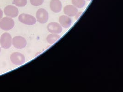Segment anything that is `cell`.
Listing matches in <instances>:
<instances>
[{
    "instance_id": "cell-13",
    "label": "cell",
    "mask_w": 123,
    "mask_h": 92,
    "mask_svg": "<svg viewBox=\"0 0 123 92\" xmlns=\"http://www.w3.org/2000/svg\"><path fill=\"white\" fill-rule=\"evenodd\" d=\"M73 5L78 8H82L85 5V0H72Z\"/></svg>"
},
{
    "instance_id": "cell-8",
    "label": "cell",
    "mask_w": 123,
    "mask_h": 92,
    "mask_svg": "<svg viewBox=\"0 0 123 92\" xmlns=\"http://www.w3.org/2000/svg\"><path fill=\"white\" fill-rule=\"evenodd\" d=\"M48 30L52 33L59 34L62 31V27L58 23L56 22H52L47 26Z\"/></svg>"
},
{
    "instance_id": "cell-4",
    "label": "cell",
    "mask_w": 123,
    "mask_h": 92,
    "mask_svg": "<svg viewBox=\"0 0 123 92\" xmlns=\"http://www.w3.org/2000/svg\"><path fill=\"white\" fill-rule=\"evenodd\" d=\"M12 44L16 49H23L27 45V41L22 36H17L12 39Z\"/></svg>"
},
{
    "instance_id": "cell-1",
    "label": "cell",
    "mask_w": 123,
    "mask_h": 92,
    "mask_svg": "<svg viewBox=\"0 0 123 92\" xmlns=\"http://www.w3.org/2000/svg\"><path fill=\"white\" fill-rule=\"evenodd\" d=\"M14 21L11 17H4L0 20V27L4 30L8 31L14 26Z\"/></svg>"
},
{
    "instance_id": "cell-16",
    "label": "cell",
    "mask_w": 123,
    "mask_h": 92,
    "mask_svg": "<svg viewBox=\"0 0 123 92\" xmlns=\"http://www.w3.org/2000/svg\"><path fill=\"white\" fill-rule=\"evenodd\" d=\"M3 16V11L0 8V20L1 19Z\"/></svg>"
},
{
    "instance_id": "cell-19",
    "label": "cell",
    "mask_w": 123,
    "mask_h": 92,
    "mask_svg": "<svg viewBox=\"0 0 123 92\" xmlns=\"http://www.w3.org/2000/svg\"></svg>"
},
{
    "instance_id": "cell-9",
    "label": "cell",
    "mask_w": 123,
    "mask_h": 92,
    "mask_svg": "<svg viewBox=\"0 0 123 92\" xmlns=\"http://www.w3.org/2000/svg\"><path fill=\"white\" fill-rule=\"evenodd\" d=\"M64 12L68 16H76L78 13V9L74 5H68L64 8Z\"/></svg>"
},
{
    "instance_id": "cell-12",
    "label": "cell",
    "mask_w": 123,
    "mask_h": 92,
    "mask_svg": "<svg viewBox=\"0 0 123 92\" xmlns=\"http://www.w3.org/2000/svg\"><path fill=\"white\" fill-rule=\"evenodd\" d=\"M61 38V36L58 35V34H55V33H52L49 35L46 40L47 42L51 44H53L55 43L57 41H58Z\"/></svg>"
},
{
    "instance_id": "cell-10",
    "label": "cell",
    "mask_w": 123,
    "mask_h": 92,
    "mask_svg": "<svg viewBox=\"0 0 123 92\" xmlns=\"http://www.w3.org/2000/svg\"><path fill=\"white\" fill-rule=\"evenodd\" d=\"M51 9L55 13H59L62 11V5L60 0H51L50 4Z\"/></svg>"
},
{
    "instance_id": "cell-3",
    "label": "cell",
    "mask_w": 123,
    "mask_h": 92,
    "mask_svg": "<svg viewBox=\"0 0 123 92\" xmlns=\"http://www.w3.org/2000/svg\"><path fill=\"white\" fill-rule=\"evenodd\" d=\"M18 20L24 24L28 25H32L35 24L36 19L34 16L28 14H21L18 16Z\"/></svg>"
},
{
    "instance_id": "cell-7",
    "label": "cell",
    "mask_w": 123,
    "mask_h": 92,
    "mask_svg": "<svg viewBox=\"0 0 123 92\" xmlns=\"http://www.w3.org/2000/svg\"><path fill=\"white\" fill-rule=\"evenodd\" d=\"M4 12L6 16L14 18L18 16L19 11L16 6L14 5H9L5 7L4 9Z\"/></svg>"
},
{
    "instance_id": "cell-6",
    "label": "cell",
    "mask_w": 123,
    "mask_h": 92,
    "mask_svg": "<svg viewBox=\"0 0 123 92\" xmlns=\"http://www.w3.org/2000/svg\"><path fill=\"white\" fill-rule=\"evenodd\" d=\"M36 18L38 22L42 24H44L48 21L49 13L45 9L40 8L36 13Z\"/></svg>"
},
{
    "instance_id": "cell-14",
    "label": "cell",
    "mask_w": 123,
    "mask_h": 92,
    "mask_svg": "<svg viewBox=\"0 0 123 92\" xmlns=\"http://www.w3.org/2000/svg\"><path fill=\"white\" fill-rule=\"evenodd\" d=\"M13 4L18 7H24L27 5V0H13Z\"/></svg>"
},
{
    "instance_id": "cell-17",
    "label": "cell",
    "mask_w": 123,
    "mask_h": 92,
    "mask_svg": "<svg viewBox=\"0 0 123 92\" xmlns=\"http://www.w3.org/2000/svg\"><path fill=\"white\" fill-rule=\"evenodd\" d=\"M0 52H1V48L0 47Z\"/></svg>"
},
{
    "instance_id": "cell-11",
    "label": "cell",
    "mask_w": 123,
    "mask_h": 92,
    "mask_svg": "<svg viewBox=\"0 0 123 92\" xmlns=\"http://www.w3.org/2000/svg\"><path fill=\"white\" fill-rule=\"evenodd\" d=\"M59 22L62 27L67 28L71 26L72 20L70 17L67 16L62 15L59 18Z\"/></svg>"
},
{
    "instance_id": "cell-5",
    "label": "cell",
    "mask_w": 123,
    "mask_h": 92,
    "mask_svg": "<svg viewBox=\"0 0 123 92\" xmlns=\"http://www.w3.org/2000/svg\"><path fill=\"white\" fill-rule=\"evenodd\" d=\"M10 60L14 65H20L25 63V57L21 53L14 52L10 56Z\"/></svg>"
},
{
    "instance_id": "cell-2",
    "label": "cell",
    "mask_w": 123,
    "mask_h": 92,
    "mask_svg": "<svg viewBox=\"0 0 123 92\" xmlns=\"http://www.w3.org/2000/svg\"><path fill=\"white\" fill-rule=\"evenodd\" d=\"M0 43L1 47L3 48L6 49L10 48L12 44L11 35L7 32L4 33L0 37Z\"/></svg>"
},
{
    "instance_id": "cell-18",
    "label": "cell",
    "mask_w": 123,
    "mask_h": 92,
    "mask_svg": "<svg viewBox=\"0 0 123 92\" xmlns=\"http://www.w3.org/2000/svg\"><path fill=\"white\" fill-rule=\"evenodd\" d=\"M88 0V1H90V0Z\"/></svg>"
},
{
    "instance_id": "cell-15",
    "label": "cell",
    "mask_w": 123,
    "mask_h": 92,
    "mask_svg": "<svg viewBox=\"0 0 123 92\" xmlns=\"http://www.w3.org/2000/svg\"><path fill=\"white\" fill-rule=\"evenodd\" d=\"M31 4L35 6H38L42 5L44 2V0H30Z\"/></svg>"
}]
</instances>
